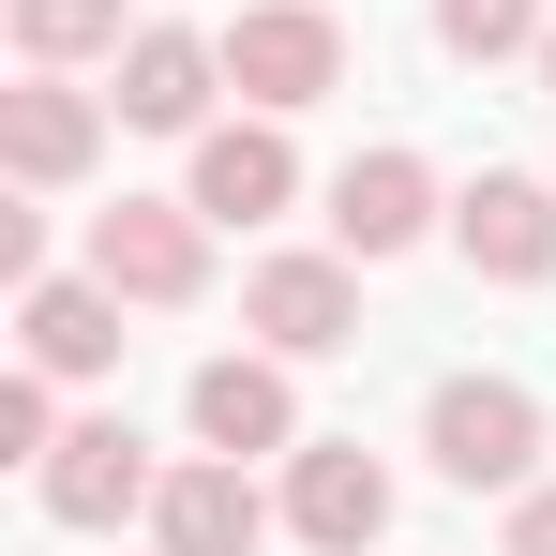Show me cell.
<instances>
[{"mask_svg": "<svg viewBox=\"0 0 556 556\" xmlns=\"http://www.w3.org/2000/svg\"><path fill=\"white\" fill-rule=\"evenodd\" d=\"M421 452H437V481H466V496H527V466H542V391H511V376H437Z\"/></svg>", "mask_w": 556, "mask_h": 556, "instance_id": "obj_1", "label": "cell"}, {"mask_svg": "<svg viewBox=\"0 0 556 556\" xmlns=\"http://www.w3.org/2000/svg\"><path fill=\"white\" fill-rule=\"evenodd\" d=\"M226 91L241 105H316V91H346V15H316V0H241L226 15Z\"/></svg>", "mask_w": 556, "mask_h": 556, "instance_id": "obj_2", "label": "cell"}, {"mask_svg": "<svg viewBox=\"0 0 556 556\" xmlns=\"http://www.w3.org/2000/svg\"><path fill=\"white\" fill-rule=\"evenodd\" d=\"M91 271L121 301H195L211 286V211L195 195H121V211H91Z\"/></svg>", "mask_w": 556, "mask_h": 556, "instance_id": "obj_3", "label": "cell"}, {"mask_svg": "<svg viewBox=\"0 0 556 556\" xmlns=\"http://www.w3.org/2000/svg\"><path fill=\"white\" fill-rule=\"evenodd\" d=\"M241 331H256L271 362H331V346H362V286H346V256H256Z\"/></svg>", "mask_w": 556, "mask_h": 556, "instance_id": "obj_4", "label": "cell"}, {"mask_svg": "<svg viewBox=\"0 0 556 556\" xmlns=\"http://www.w3.org/2000/svg\"><path fill=\"white\" fill-rule=\"evenodd\" d=\"M286 527L316 556H362L376 527H391V466H376L362 437H301V452H286Z\"/></svg>", "mask_w": 556, "mask_h": 556, "instance_id": "obj_5", "label": "cell"}, {"mask_svg": "<svg viewBox=\"0 0 556 556\" xmlns=\"http://www.w3.org/2000/svg\"><path fill=\"white\" fill-rule=\"evenodd\" d=\"M452 241L481 286H556V181H511V166H481L452 195Z\"/></svg>", "mask_w": 556, "mask_h": 556, "instance_id": "obj_6", "label": "cell"}, {"mask_svg": "<svg viewBox=\"0 0 556 556\" xmlns=\"http://www.w3.org/2000/svg\"><path fill=\"white\" fill-rule=\"evenodd\" d=\"M181 195L211 211V226H271L286 195H301V151H286V121H271V105H256V121H211Z\"/></svg>", "mask_w": 556, "mask_h": 556, "instance_id": "obj_7", "label": "cell"}, {"mask_svg": "<svg viewBox=\"0 0 556 556\" xmlns=\"http://www.w3.org/2000/svg\"><path fill=\"white\" fill-rule=\"evenodd\" d=\"M30 481H46V511H61V527H121V511H151V496H166L151 452H136V421H76Z\"/></svg>", "mask_w": 556, "mask_h": 556, "instance_id": "obj_8", "label": "cell"}, {"mask_svg": "<svg viewBox=\"0 0 556 556\" xmlns=\"http://www.w3.org/2000/svg\"><path fill=\"white\" fill-rule=\"evenodd\" d=\"M211 91H226V46H195V30H136L121 46V121L136 136H211Z\"/></svg>", "mask_w": 556, "mask_h": 556, "instance_id": "obj_9", "label": "cell"}, {"mask_svg": "<svg viewBox=\"0 0 556 556\" xmlns=\"http://www.w3.org/2000/svg\"><path fill=\"white\" fill-rule=\"evenodd\" d=\"M151 527H166V556H256L271 542V496L241 481V452H211V466H166Z\"/></svg>", "mask_w": 556, "mask_h": 556, "instance_id": "obj_10", "label": "cell"}, {"mask_svg": "<svg viewBox=\"0 0 556 556\" xmlns=\"http://www.w3.org/2000/svg\"><path fill=\"white\" fill-rule=\"evenodd\" d=\"M195 437L211 452H301V391H286V362L256 346V362H195Z\"/></svg>", "mask_w": 556, "mask_h": 556, "instance_id": "obj_11", "label": "cell"}, {"mask_svg": "<svg viewBox=\"0 0 556 556\" xmlns=\"http://www.w3.org/2000/svg\"><path fill=\"white\" fill-rule=\"evenodd\" d=\"M15 346H30L46 376H105V362H121V286H105V271H76V286H61V271L15 286Z\"/></svg>", "mask_w": 556, "mask_h": 556, "instance_id": "obj_12", "label": "cell"}, {"mask_svg": "<svg viewBox=\"0 0 556 556\" xmlns=\"http://www.w3.org/2000/svg\"><path fill=\"white\" fill-rule=\"evenodd\" d=\"M421 226H437V166H421V151H362V166L331 181V241H346V256H406Z\"/></svg>", "mask_w": 556, "mask_h": 556, "instance_id": "obj_13", "label": "cell"}, {"mask_svg": "<svg viewBox=\"0 0 556 556\" xmlns=\"http://www.w3.org/2000/svg\"><path fill=\"white\" fill-rule=\"evenodd\" d=\"M91 151H105L91 91H61V76H15V91H0V166H15V181H76Z\"/></svg>", "mask_w": 556, "mask_h": 556, "instance_id": "obj_14", "label": "cell"}, {"mask_svg": "<svg viewBox=\"0 0 556 556\" xmlns=\"http://www.w3.org/2000/svg\"><path fill=\"white\" fill-rule=\"evenodd\" d=\"M15 46H30V76H76L105 46H136V30H121V0H15Z\"/></svg>", "mask_w": 556, "mask_h": 556, "instance_id": "obj_15", "label": "cell"}, {"mask_svg": "<svg viewBox=\"0 0 556 556\" xmlns=\"http://www.w3.org/2000/svg\"><path fill=\"white\" fill-rule=\"evenodd\" d=\"M437 46L452 61H511V46H542V0H437Z\"/></svg>", "mask_w": 556, "mask_h": 556, "instance_id": "obj_16", "label": "cell"}, {"mask_svg": "<svg viewBox=\"0 0 556 556\" xmlns=\"http://www.w3.org/2000/svg\"><path fill=\"white\" fill-rule=\"evenodd\" d=\"M46 391H61L46 362H15V376H0V452H15V466H46V452H61V421H46Z\"/></svg>", "mask_w": 556, "mask_h": 556, "instance_id": "obj_17", "label": "cell"}, {"mask_svg": "<svg viewBox=\"0 0 556 556\" xmlns=\"http://www.w3.org/2000/svg\"><path fill=\"white\" fill-rule=\"evenodd\" d=\"M511 556H556V481H527V496H511Z\"/></svg>", "mask_w": 556, "mask_h": 556, "instance_id": "obj_18", "label": "cell"}, {"mask_svg": "<svg viewBox=\"0 0 556 556\" xmlns=\"http://www.w3.org/2000/svg\"><path fill=\"white\" fill-rule=\"evenodd\" d=\"M542 91H556V30H542Z\"/></svg>", "mask_w": 556, "mask_h": 556, "instance_id": "obj_19", "label": "cell"}]
</instances>
